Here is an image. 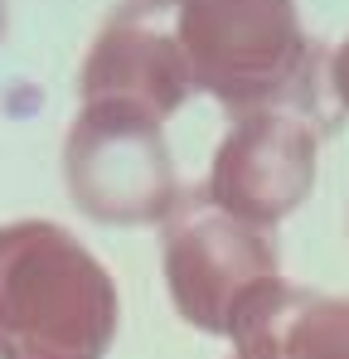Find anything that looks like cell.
Listing matches in <instances>:
<instances>
[{"instance_id": "cell-1", "label": "cell", "mask_w": 349, "mask_h": 359, "mask_svg": "<svg viewBox=\"0 0 349 359\" xmlns=\"http://www.w3.org/2000/svg\"><path fill=\"white\" fill-rule=\"evenodd\" d=\"M121 325L112 272L54 219L0 224V359H107Z\"/></svg>"}, {"instance_id": "cell-3", "label": "cell", "mask_w": 349, "mask_h": 359, "mask_svg": "<svg viewBox=\"0 0 349 359\" xmlns=\"http://www.w3.org/2000/svg\"><path fill=\"white\" fill-rule=\"evenodd\" d=\"M165 229L160 267L184 325L228 340L238 320L282 282L272 229L242 224L204 199H184Z\"/></svg>"}, {"instance_id": "cell-9", "label": "cell", "mask_w": 349, "mask_h": 359, "mask_svg": "<svg viewBox=\"0 0 349 359\" xmlns=\"http://www.w3.org/2000/svg\"><path fill=\"white\" fill-rule=\"evenodd\" d=\"M0 39H5V0H0Z\"/></svg>"}, {"instance_id": "cell-8", "label": "cell", "mask_w": 349, "mask_h": 359, "mask_svg": "<svg viewBox=\"0 0 349 359\" xmlns=\"http://www.w3.org/2000/svg\"><path fill=\"white\" fill-rule=\"evenodd\" d=\"M330 93H335L340 112H349V39L330 54Z\"/></svg>"}, {"instance_id": "cell-6", "label": "cell", "mask_w": 349, "mask_h": 359, "mask_svg": "<svg viewBox=\"0 0 349 359\" xmlns=\"http://www.w3.org/2000/svg\"><path fill=\"white\" fill-rule=\"evenodd\" d=\"M320 131L291 107L242 112L224 131L204 180V204L242 224L277 229L315 189Z\"/></svg>"}, {"instance_id": "cell-4", "label": "cell", "mask_w": 349, "mask_h": 359, "mask_svg": "<svg viewBox=\"0 0 349 359\" xmlns=\"http://www.w3.org/2000/svg\"><path fill=\"white\" fill-rule=\"evenodd\" d=\"M174 10L179 0H121L102 20L78 68V117L165 131L194 93Z\"/></svg>"}, {"instance_id": "cell-5", "label": "cell", "mask_w": 349, "mask_h": 359, "mask_svg": "<svg viewBox=\"0 0 349 359\" xmlns=\"http://www.w3.org/2000/svg\"><path fill=\"white\" fill-rule=\"evenodd\" d=\"M63 184L83 219L112 229H156L184 204L160 126L73 117L63 141Z\"/></svg>"}, {"instance_id": "cell-7", "label": "cell", "mask_w": 349, "mask_h": 359, "mask_svg": "<svg viewBox=\"0 0 349 359\" xmlns=\"http://www.w3.org/2000/svg\"><path fill=\"white\" fill-rule=\"evenodd\" d=\"M228 340L233 359H349V297L277 282Z\"/></svg>"}, {"instance_id": "cell-2", "label": "cell", "mask_w": 349, "mask_h": 359, "mask_svg": "<svg viewBox=\"0 0 349 359\" xmlns=\"http://www.w3.org/2000/svg\"><path fill=\"white\" fill-rule=\"evenodd\" d=\"M174 34L194 93L233 117L287 107L315 88V49L296 0H179Z\"/></svg>"}]
</instances>
